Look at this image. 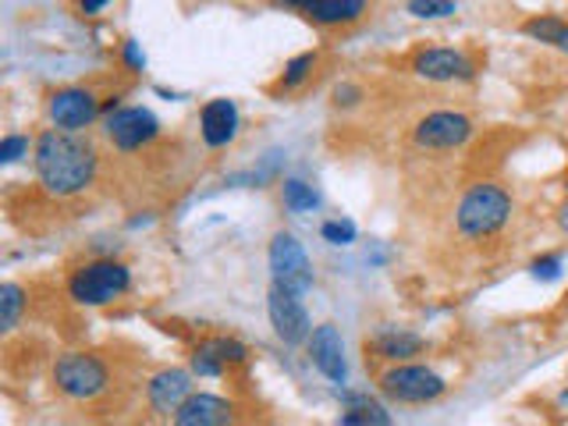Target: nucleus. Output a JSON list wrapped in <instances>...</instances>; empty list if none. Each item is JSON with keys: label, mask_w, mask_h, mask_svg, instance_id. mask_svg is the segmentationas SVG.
<instances>
[{"label": "nucleus", "mask_w": 568, "mask_h": 426, "mask_svg": "<svg viewBox=\"0 0 568 426\" xmlns=\"http://www.w3.org/2000/svg\"><path fill=\"white\" fill-rule=\"evenodd\" d=\"M36 174L47 192L53 195H75L97 174V150L85 139L50 129L36 139Z\"/></svg>", "instance_id": "f257e3e1"}, {"label": "nucleus", "mask_w": 568, "mask_h": 426, "mask_svg": "<svg viewBox=\"0 0 568 426\" xmlns=\"http://www.w3.org/2000/svg\"><path fill=\"white\" fill-rule=\"evenodd\" d=\"M511 217V195L497 185H473L466 195H462V203L455 210V221H458V231L469 239H487L494 235L497 227H505V221Z\"/></svg>", "instance_id": "f03ea898"}, {"label": "nucleus", "mask_w": 568, "mask_h": 426, "mask_svg": "<svg viewBox=\"0 0 568 426\" xmlns=\"http://www.w3.org/2000/svg\"><path fill=\"white\" fill-rule=\"evenodd\" d=\"M129 284H132L129 266L114 260H97L75 271L68 292L75 302H85V306H103V302H114L118 295L129 292Z\"/></svg>", "instance_id": "7ed1b4c3"}, {"label": "nucleus", "mask_w": 568, "mask_h": 426, "mask_svg": "<svg viewBox=\"0 0 568 426\" xmlns=\"http://www.w3.org/2000/svg\"><path fill=\"white\" fill-rule=\"evenodd\" d=\"M271 274L277 288H288L295 295L313 288V263L306 256V248L288 231H277L271 239Z\"/></svg>", "instance_id": "20e7f679"}, {"label": "nucleus", "mask_w": 568, "mask_h": 426, "mask_svg": "<svg viewBox=\"0 0 568 426\" xmlns=\"http://www.w3.org/2000/svg\"><path fill=\"white\" fill-rule=\"evenodd\" d=\"M53 384H58V390H64L68 398H93L106 387V366L97 355L68 352L58 359V366H53Z\"/></svg>", "instance_id": "39448f33"}, {"label": "nucleus", "mask_w": 568, "mask_h": 426, "mask_svg": "<svg viewBox=\"0 0 568 426\" xmlns=\"http://www.w3.org/2000/svg\"><path fill=\"white\" fill-rule=\"evenodd\" d=\"M381 390L395 402L419 405V402H434L437 395H444V381L426 366H395L381 377Z\"/></svg>", "instance_id": "423d86ee"}, {"label": "nucleus", "mask_w": 568, "mask_h": 426, "mask_svg": "<svg viewBox=\"0 0 568 426\" xmlns=\"http://www.w3.org/2000/svg\"><path fill=\"white\" fill-rule=\"evenodd\" d=\"M266 313H271V324H274V331L284 345H298L310 337V316H306V310H302L295 292L277 288L274 284L271 295H266Z\"/></svg>", "instance_id": "0eeeda50"}, {"label": "nucleus", "mask_w": 568, "mask_h": 426, "mask_svg": "<svg viewBox=\"0 0 568 426\" xmlns=\"http://www.w3.org/2000/svg\"><path fill=\"white\" fill-rule=\"evenodd\" d=\"M469 135H473V121L466 114H455V111L426 114L416 124V142H419V146H426V150H455Z\"/></svg>", "instance_id": "6e6552de"}, {"label": "nucleus", "mask_w": 568, "mask_h": 426, "mask_svg": "<svg viewBox=\"0 0 568 426\" xmlns=\"http://www.w3.org/2000/svg\"><path fill=\"white\" fill-rule=\"evenodd\" d=\"M97 114H100V103L89 89L71 85V89H58V93L50 97V121L58 124L61 132H79Z\"/></svg>", "instance_id": "1a4fd4ad"}, {"label": "nucleus", "mask_w": 568, "mask_h": 426, "mask_svg": "<svg viewBox=\"0 0 568 426\" xmlns=\"http://www.w3.org/2000/svg\"><path fill=\"white\" fill-rule=\"evenodd\" d=\"M156 132L160 124L146 106H124V111H114L106 118V135H111L118 150H139L142 142L156 139Z\"/></svg>", "instance_id": "9d476101"}, {"label": "nucleus", "mask_w": 568, "mask_h": 426, "mask_svg": "<svg viewBox=\"0 0 568 426\" xmlns=\"http://www.w3.org/2000/svg\"><path fill=\"white\" fill-rule=\"evenodd\" d=\"M310 355H313V366L324 373L327 381L334 384H345L348 377V366H345V345H342V334H337L334 324H320L310 334Z\"/></svg>", "instance_id": "9b49d317"}, {"label": "nucleus", "mask_w": 568, "mask_h": 426, "mask_svg": "<svg viewBox=\"0 0 568 426\" xmlns=\"http://www.w3.org/2000/svg\"><path fill=\"white\" fill-rule=\"evenodd\" d=\"M416 75L430 79V82H455V79H473L476 68L466 53L458 50H444V47H434V50H419L416 53Z\"/></svg>", "instance_id": "f8f14e48"}, {"label": "nucleus", "mask_w": 568, "mask_h": 426, "mask_svg": "<svg viewBox=\"0 0 568 426\" xmlns=\"http://www.w3.org/2000/svg\"><path fill=\"white\" fill-rule=\"evenodd\" d=\"M245 359V345L231 342V337H210L192 355V369L200 373V377H221L227 366H235Z\"/></svg>", "instance_id": "ddd939ff"}, {"label": "nucleus", "mask_w": 568, "mask_h": 426, "mask_svg": "<svg viewBox=\"0 0 568 426\" xmlns=\"http://www.w3.org/2000/svg\"><path fill=\"white\" fill-rule=\"evenodd\" d=\"M200 129H203L206 146H227L239 132V106L231 100H210L203 106Z\"/></svg>", "instance_id": "4468645a"}, {"label": "nucleus", "mask_w": 568, "mask_h": 426, "mask_svg": "<svg viewBox=\"0 0 568 426\" xmlns=\"http://www.w3.org/2000/svg\"><path fill=\"white\" fill-rule=\"evenodd\" d=\"M174 426H231V405L217 395H192L174 413Z\"/></svg>", "instance_id": "2eb2a0df"}, {"label": "nucleus", "mask_w": 568, "mask_h": 426, "mask_svg": "<svg viewBox=\"0 0 568 426\" xmlns=\"http://www.w3.org/2000/svg\"><path fill=\"white\" fill-rule=\"evenodd\" d=\"M189 398H192V384L185 369H164L150 384V402L156 413H178Z\"/></svg>", "instance_id": "dca6fc26"}, {"label": "nucleus", "mask_w": 568, "mask_h": 426, "mask_svg": "<svg viewBox=\"0 0 568 426\" xmlns=\"http://www.w3.org/2000/svg\"><path fill=\"white\" fill-rule=\"evenodd\" d=\"M292 8L306 11L320 26H348L366 14L363 0H306V4H292Z\"/></svg>", "instance_id": "f3484780"}, {"label": "nucleus", "mask_w": 568, "mask_h": 426, "mask_svg": "<svg viewBox=\"0 0 568 426\" xmlns=\"http://www.w3.org/2000/svg\"><path fill=\"white\" fill-rule=\"evenodd\" d=\"M373 348H377L384 359H408V355L423 352V337L419 334H408V331H398V327H387L377 334V342H373Z\"/></svg>", "instance_id": "a211bd4d"}, {"label": "nucleus", "mask_w": 568, "mask_h": 426, "mask_svg": "<svg viewBox=\"0 0 568 426\" xmlns=\"http://www.w3.org/2000/svg\"><path fill=\"white\" fill-rule=\"evenodd\" d=\"M345 426H395L390 416L384 413V405H377L366 395H345Z\"/></svg>", "instance_id": "6ab92c4d"}, {"label": "nucleus", "mask_w": 568, "mask_h": 426, "mask_svg": "<svg viewBox=\"0 0 568 426\" xmlns=\"http://www.w3.org/2000/svg\"><path fill=\"white\" fill-rule=\"evenodd\" d=\"M284 206L288 210H316L320 206V192L313 185H306L302 178H288L284 182Z\"/></svg>", "instance_id": "aec40b11"}, {"label": "nucleus", "mask_w": 568, "mask_h": 426, "mask_svg": "<svg viewBox=\"0 0 568 426\" xmlns=\"http://www.w3.org/2000/svg\"><path fill=\"white\" fill-rule=\"evenodd\" d=\"M18 313H22V288H18V284H4V288H0V327L11 331Z\"/></svg>", "instance_id": "412c9836"}, {"label": "nucleus", "mask_w": 568, "mask_h": 426, "mask_svg": "<svg viewBox=\"0 0 568 426\" xmlns=\"http://www.w3.org/2000/svg\"><path fill=\"white\" fill-rule=\"evenodd\" d=\"M561 18H529V22L523 26L526 29V36H532V40H540V43H550L555 47V40H558V32H561Z\"/></svg>", "instance_id": "4be33fe9"}, {"label": "nucleus", "mask_w": 568, "mask_h": 426, "mask_svg": "<svg viewBox=\"0 0 568 426\" xmlns=\"http://www.w3.org/2000/svg\"><path fill=\"white\" fill-rule=\"evenodd\" d=\"M313 64H316V53H298L295 61H288V68H284V79H281V85L284 89H295L302 79L310 75L313 71Z\"/></svg>", "instance_id": "5701e85b"}, {"label": "nucleus", "mask_w": 568, "mask_h": 426, "mask_svg": "<svg viewBox=\"0 0 568 426\" xmlns=\"http://www.w3.org/2000/svg\"><path fill=\"white\" fill-rule=\"evenodd\" d=\"M408 14H416V18H448V14H455V4H448V0H413V4H408Z\"/></svg>", "instance_id": "b1692460"}, {"label": "nucleus", "mask_w": 568, "mask_h": 426, "mask_svg": "<svg viewBox=\"0 0 568 426\" xmlns=\"http://www.w3.org/2000/svg\"><path fill=\"white\" fill-rule=\"evenodd\" d=\"M320 235H324L331 245H348V242H355V224L352 221H327L324 227H320Z\"/></svg>", "instance_id": "393cba45"}, {"label": "nucleus", "mask_w": 568, "mask_h": 426, "mask_svg": "<svg viewBox=\"0 0 568 426\" xmlns=\"http://www.w3.org/2000/svg\"><path fill=\"white\" fill-rule=\"evenodd\" d=\"M29 153V139L26 135H8L4 142H0V160L4 164H14L18 156H26Z\"/></svg>", "instance_id": "a878e982"}, {"label": "nucleus", "mask_w": 568, "mask_h": 426, "mask_svg": "<svg viewBox=\"0 0 568 426\" xmlns=\"http://www.w3.org/2000/svg\"><path fill=\"white\" fill-rule=\"evenodd\" d=\"M558 271H561V256H544V260L532 263V274L544 277V281H555Z\"/></svg>", "instance_id": "bb28decb"}, {"label": "nucleus", "mask_w": 568, "mask_h": 426, "mask_svg": "<svg viewBox=\"0 0 568 426\" xmlns=\"http://www.w3.org/2000/svg\"><path fill=\"white\" fill-rule=\"evenodd\" d=\"M334 97H337V103H355L352 97H359V89H352V85H337V89H334Z\"/></svg>", "instance_id": "cd10ccee"}, {"label": "nucleus", "mask_w": 568, "mask_h": 426, "mask_svg": "<svg viewBox=\"0 0 568 426\" xmlns=\"http://www.w3.org/2000/svg\"><path fill=\"white\" fill-rule=\"evenodd\" d=\"M124 58H129V64H132V68H142V58H139L135 43H124Z\"/></svg>", "instance_id": "c85d7f7f"}, {"label": "nucleus", "mask_w": 568, "mask_h": 426, "mask_svg": "<svg viewBox=\"0 0 568 426\" xmlns=\"http://www.w3.org/2000/svg\"><path fill=\"white\" fill-rule=\"evenodd\" d=\"M555 47H558V50H568V22L561 26V32H558V40H555Z\"/></svg>", "instance_id": "c756f323"}, {"label": "nucleus", "mask_w": 568, "mask_h": 426, "mask_svg": "<svg viewBox=\"0 0 568 426\" xmlns=\"http://www.w3.org/2000/svg\"><path fill=\"white\" fill-rule=\"evenodd\" d=\"M106 8V0H89V4H82V11H89V14H93V11H103Z\"/></svg>", "instance_id": "7c9ffc66"}, {"label": "nucleus", "mask_w": 568, "mask_h": 426, "mask_svg": "<svg viewBox=\"0 0 568 426\" xmlns=\"http://www.w3.org/2000/svg\"><path fill=\"white\" fill-rule=\"evenodd\" d=\"M561 227H565V231H568V206H565V210H561Z\"/></svg>", "instance_id": "2f4dec72"}, {"label": "nucleus", "mask_w": 568, "mask_h": 426, "mask_svg": "<svg viewBox=\"0 0 568 426\" xmlns=\"http://www.w3.org/2000/svg\"><path fill=\"white\" fill-rule=\"evenodd\" d=\"M561 402H565V405H568V390H565V395H561Z\"/></svg>", "instance_id": "473e14b6"}]
</instances>
